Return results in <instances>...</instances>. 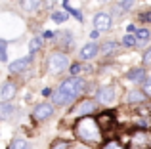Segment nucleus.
Instances as JSON below:
<instances>
[{"label": "nucleus", "mask_w": 151, "mask_h": 149, "mask_svg": "<svg viewBox=\"0 0 151 149\" xmlns=\"http://www.w3.org/2000/svg\"><path fill=\"white\" fill-rule=\"evenodd\" d=\"M84 88H86V84L81 77H71V78H67V80H63L61 86H59L54 92V96H52L54 105H67V103H71V101H75L78 96L84 94Z\"/></svg>", "instance_id": "obj_1"}, {"label": "nucleus", "mask_w": 151, "mask_h": 149, "mask_svg": "<svg viewBox=\"0 0 151 149\" xmlns=\"http://www.w3.org/2000/svg\"><path fill=\"white\" fill-rule=\"evenodd\" d=\"M75 134L81 140L82 143H88V145H96L101 142V126L98 122V119L92 117H82L75 122Z\"/></svg>", "instance_id": "obj_2"}, {"label": "nucleus", "mask_w": 151, "mask_h": 149, "mask_svg": "<svg viewBox=\"0 0 151 149\" xmlns=\"http://www.w3.org/2000/svg\"><path fill=\"white\" fill-rule=\"evenodd\" d=\"M126 149H151V132L147 128H140L128 138Z\"/></svg>", "instance_id": "obj_3"}, {"label": "nucleus", "mask_w": 151, "mask_h": 149, "mask_svg": "<svg viewBox=\"0 0 151 149\" xmlns=\"http://www.w3.org/2000/svg\"><path fill=\"white\" fill-rule=\"evenodd\" d=\"M48 67L52 73H63L67 67H69V57H67V54H61V52H55L52 54L48 57Z\"/></svg>", "instance_id": "obj_4"}, {"label": "nucleus", "mask_w": 151, "mask_h": 149, "mask_svg": "<svg viewBox=\"0 0 151 149\" xmlns=\"http://www.w3.org/2000/svg\"><path fill=\"white\" fill-rule=\"evenodd\" d=\"M96 101L92 100H82L81 103H77V107L73 109V115H77L78 119H82V117H92V113L96 111Z\"/></svg>", "instance_id": "obj_5"}, {"label": "nucleus", "mask_w": 151, "mask_h": 149, "mask_svg": "<svg viewBox=\"0 0 151 149\" xmlns=\"http://www.w3.org/2000/svg\"><path fill=\"white\" fill-rule=\"evenodd\" d=\"M52 115H54V105L52 103H38L37 107H35L33 111V117L37 120H46V119H52Z\"/></svg>", "instance_id": "obj_6"}, {"label": "nucleus", "mask_w": 151, "mask_h": 149, "mask_svg": "<svg viewBox=\"0 0 151 149\" xmlns=\"http://www.w3.org/2000/svg\"><path fill=\"white\" fill-rule=\"evenodd\" d=\"M96 100L103 105H111L115 101V88L113 86H103V88H100L96 94Z\"/></svg>", "instance_id": "obj_7"}, {"label": "nucleus", "mask_w": 151, "mask_h": 149, "mask_svg": "<svg viewBox=\"0 0 151 149\" xmlns=\"http://www.w3.org/2000/svg\"><path fill=\"white\" fill-rule=\"evenodd\" d=\"M111 15L105 14V11H98L96 15H94V27H96V31H109L111 29Z\"/></svg>", "instance_id": "obj_8"}, {"label": "nucleus", "mask_w": 151, "mask_h": 149, "mask_svg": "<svg viewBox=\"0 0 151 149\" xmlns=\"http://www.w3.org/2000/svg\"><path fill=\"white\" fill-rule=\"evenodd\" d=\"M15 92H17V86H15L14 82L6 80L2 84V90H0V101H2V103H10V100L15 96Z\"/></svg>", "instance_id": "obj_9"}, {"label": "nucleus", "mask_w": 151, "mask_h": 149, "mask_svg": "<svg viewBox=\"0 0 151 149\" xmlns=\"http://www.w3.org/2000/svg\"><path fill=\"white\" fill-rule=\"evenodd\" d=\"M100 52H101V48L96 42H88V44L82 46V50L78 52V57H81V59H92V57H96Z\"/></svg>", "instance_id": "obj_10"}, {"label": "nucleus", "mask_w": 151, "mask_h": 149, "mask_svg": "<svg viewBox=\"0 0 151 149\" xmlns=\"http://www.w3.org/2000/svg\"><path fill=\"white\" fill-rule=\"evenodd\" d=\"M130 82H145L147 80V74H145V67H134L130 69L128 74H126Z\"/></svg>", "instance_id": "obj_11"}, {"label": "nucleus", "mask_w": 151, "mask_h": 149, "mask_svg": "<svg viewBox=\"0 0 151 149\" xmlns=\"http://www.w3.org/2000/svg\"><path fill=\"white\" fill-rule=\"evenodd\" d=\"M31 56L29 57H19V59H15V61H12L10 63V71L12 73H21V71H25L27 67L31 65Z\"/></svg>", "instance_id": "obj_12"}, {"label": "nucleus", "mask_w": 151, "mask_h": 149, "mask_svg": "<svg viewBox=\"0 0 151 149\" xmlns=\"http://www.w3.org/2000/svg\"><path fill=\"white\" fill-rule=\"evenodd\" d=\"M149 38H151L149 29H138V31H136V42H138V46L147 44V42H149Z\"/></svg>", "instance_id": "obj_13"}, {"label": "nucleus", "mask_w": 151, "mask_h": 149, "mask_svg": "<svg viewBox=\"0 0 151 149\" xmlns=\"http://www.w3.org/2000/svg\"><path fill=\"white\" fill-rule=\"evenodd\" d=\"M14 111H15V107L12 103H0V119H2V120L10 119Z\"/></svg>", "instance_id": "obj_14"}, {"label": "nucleus", "mask_w": 151, "mask_h": 149, "mask_svg": "<svg viewBox=\"0 0 151 149\" xmlns=\"http://www.w3.org/2000/svg\"><path fill=\"white\" fill-rule=\"evenodd\" d=\"M145 100V94L140 92V90H132L128 94V103H142Z\"/></svg>", "instance_id": "obj_15"}, {"label": "nucleus", "mask_w": 151, "mask_h": 149, "mask_svg": "<svg viewBox=\"0 0 151 149\" xmlns=\"http://www.w3.org/2000/svg\"><path fill=\"white\" fill-rule=\"evenodd\" d=\"M8 149H31V145H29V142H27V140L17 138V140H14V142L10 143V147H8Z\"/></svg>", "instance_id": "obj_16"}, {"label": "nucleus", "mask_w": 151, "mask_h": 149, "mask_svg": "<svg viewBox=\"0 0 151 149\" xmlns=\"http://www.w3.org/2000/svg\"><path fill=\"white\" fill-rule=\"evenodd\" d=\"M40 6V0H23V10L25 11H37Z\"/></svg>", "instance_id": "obj_17"}, {"label": "nucleus", "mask_w": 151, "mask_h": 149, "mask_svg": "<svg viewBox=\"0 0 151 149\" xmlns=\"http://www.w3.org/2000/svg\"><path fill=\"white\" fill-rule=\"evenodd\" d=\"M115 50H119V44H117V42H113V40L105 42V44L101 46V52L105 54V56H109V54H113Z\"/></svg>", "instance_id": "obj_18"}, {"label": "nucleus", "mask_w": 151, "mask_h": 149, "mask_svg": "<svg viewBox=\"0 0 151 149\" xmlns=\"http://www.w3.org/2000/svg\"><path fill=\"white\" fill-rule=\"evenodd\" d=\"M29 50H31V54L38 52V50H42V38H38V37L31 38V42H29Z\"/></svg>", "instance_id": "obj_19"}, {"label": "nucleus", "mask_w": 151, "mask_h": 149, "mask_svg": "<svg viewBox=\"0 0 151 149\" xmlns=\"http://www.w3.org/2000/svg\"><path fill=\"white\" fill-rule=\"evenodd\" d=\"M122 46H126V48H134V46H138L136 34H124V37H122Z\"/></svg>", "instance_id": "obj_20"}, {"label": "nucleus", "mask_w": 151, "mask_h": 149, "mask_svg": "<svg viewBox=\"0 0 151 149\" xmlns=\"http://www.w3.org/2000/svg\"><path fill=\"white\" fill-rule=\"evenodd\" d=\"M69 19V14L67 11H54L52 14V21L54 23H63V21H67Z\"/></svg>", "instance_id": "obj_21"}, {"label": "nucleus", "mask_w": 151, "mask_h": 149, "mask_svg": "<svg viewBox=\"0 0 151 149\" xmlns=\"http://www.w3.org/2000/svg\"><path fill=\"white\" fill-rule=\"evenodd\" d=\"M69 147H71V142H67V140H55L50 145V149H69Z\"/></svg>", "instance_id": "obj_22"}, {"label": "nucleus", "mask_w": 151, "mask_h": 149, "mask_svg": "<svg viewBox=\"0 0 151 149\" xmlns=\"http://www.w3.org/2000/svg\"><path fill=\"white\" fill-rule=\"evenodd\" d=\"M6 46H8V42L2 38V40H0V59H2V61L8 59V50H6Z\"/></svg>", "instance_id": "obj_23"}, {"label": "nucleus", "mask_w": 151, "mask_h": 149, "mask_svg": "<svg viewBox=\"0 0 151 149\" xmlns=\"http://www.w3.org/2000/svg\"><path fill=\"white\" fill-rule=\"evenodd\" d=\"M134 4H136V0H122L119 8H121L122 11H128V10H132V8H134Z\"/></svg>", "instance_id": "obj_24"}, {"label": "nucleus", "mask_w": 151, "mask_h": 149, "mask_svg": "<svg viewBox=\"0 0 151 149\" xmlns=\"http://www.w3.org/2000/svg\"><path fill=\"white\" fill-rule=\"evenodd\" d=\"M71 40H73V34H71L69 31H65V33H63V38H61V46H71Z\"/></svg>", "instance_id": "obj_25"}, {"label": "nucleus", "mask_w": 151, "mask_h": 149, "mask_svg": "<svg viewBox=\"0 0 151 149\" xmlns=\"http://www.w3.org/2000/svg\"><path fill=\"white\" fill-rule=\"evenodd\" d=\"M101 149H124V147H122L119 142H107V143L101 145Z\"/></svg>", "instance_id": "obj_26"}, {"label": "nucleus", "mask_w": 151, "mask_h": 149, "mask_svg": "<svg viewBox=\"0 0 151 149\" xmlns=\"http://www.w3.org/2000/svg\"><path fill=\"white\" fill-rule=\"evenodd\" d=\"M69 69H71V74H73V77H78V73L82 71V65L81 63H73Z\"/></svg>", "instance_id": "obj_27"}, {"label": "nucleus", "mask_w": 151, "mask_h": 149, "mask_svg": "<svg viewBox=\"0 0 151 149\" xmlns=\"http://www.w3.org/2000/svg\"><path fill=\"white\" fill-rule=\"evenodd\" d=\"M142 92L145 94V96H151V78H147V80L144 82V90Z\"/></svg>", "instance_id": "obj_28"}, {"label": "nucleus", "mask_w": 151, "mask_h": 149, "mask_svg": "<svg viewBox=\"0 0 151 149\" xmlns=\"http://www.w3.org/2000/svg\"><path fill=\"white\" fill-rule=\"evenodd\" d=\"M144 65H151V46L145 50V54H144Z\"/></svg>", "instance_id": "obj_29"}, {"label": "nucleus", "mask_w": 151, "mask_h": 149, "mask_svg": "<svg viewBox=\"0 0 151 149\" xmlns=\"http://www.w3.org/2000/svg\"><path fill=\"white\" fill-rule=\"evenodd\" d=\"M142 21L151 23V11H147V14H142Z\"/></svg>", "instance_id": "obj_30"}, {"label": "nucleus", "mask_w": 151, "mask_h": 149, "mask_svg": "<svg viewBox=\"0 0 151 149\" xmlns=\"http://www.w3.org/2000/svg\"><path fill=\"white\" fill-rule=\"evenodd\" d=\"M98 37H100V31H96V29H94L92 33H90V38H92V40H96Z\"/></svg>", "instance_id": "obj_31"}, {"label": "nucleus", "mask_w": 151, "mask_h": 149, "mask_svg": "<svg viewBox=\"0 0 151 149\" xmlns=\"http://www.w3.org/2000/svg\"><path fill=\"white\" fill-rule=\"evenodd\" d=\"M126 29H128V33H136V25H128Z\"/></svg>", "instance_id": "obj_32"}, {"label": "nucleus", "mask_w": 151, "mask_h": 149, "mask_svg": "<svg viewBox=\"0 0 151 149\" xmlns=\"http://www.w3.org/2000/svg\"><path fill=\"white\" fill-rule=\"evenodd\" d=\"M50 94H52L50 88H44V90H42V96H50Z\"/></svg>", "instance_id": "obj_33"}, {"label": "nucleus", "mask_w": 151, "mask_h": 149, "mask_svg": "<svg viewBox=\"0 0 151 149\" xmlns=\"http://www.w3.org/2000/svg\"><path fill=\"white\" fill-rule=\"evenodd\" d=\"M52 37H54V33H52V31H46V33H44V38H52Z\"/></svg>", "instance_id": "obj_34"}, {"label": "nucleus", "mask_w": 151, "mask_h": 149, "mask_svg": "<svg viewBox=\"0 0 151 149\" xmlns=\"http://www.w3.org/2000/svg\"><path fill=\"white\" fill-rule=\"evenodd\" d=\"M101 2H109V0H101Z\"/></svg>", "instance_id": "obj_35"}]
</instances>
